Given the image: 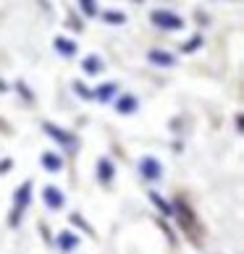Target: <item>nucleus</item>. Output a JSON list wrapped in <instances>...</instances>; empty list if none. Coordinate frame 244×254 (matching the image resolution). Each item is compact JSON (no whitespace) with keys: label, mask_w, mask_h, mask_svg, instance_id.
Here are the masks:
<instances>
[{"label":"nucleus","mask_w":244,"mask_h":254,"mask_svg":"<svg viewBox=\"0 0 244 254\" xmlns=\"http://www.w3.org/2000/svg\"><path fill=\"white\" fill-rule=\"evenodd\" d=\"M153 21L158 26H163V29H181V18L179 16H173V13H165V11H155L153 13Z\"/></svg>","instance_id":"nucleus-1"},{"label":"nucleus","mask_w":244,"mask_h":254,"mask_svg":"<svg viewBox=\"0 0 244 254\" xmlns=\"http://www.w3.org/2000/svg\"><path fill=\"white\" fill-rule=\"evenodd\" d=\"M42 196H45V202H48V204L53 207V210H61L63 202H66V196H63L58 189H55V186H48V189L42 191Z\"/></svg>","instance_id":"nucleus-2"},{"label":"nucleus","mask_w":244,"mask_h":254,"mask_svg":"<svg viewBox=\"0 0 244 254\" xmlns=\"http://www.w3.org/2000/svg\"><path fill=\"white\" fill-rule=\"evenodd\" d=\"M142 173L150 176V178H161V165H158V160L145 157V160H142Z\"/></svg>","instance_id":"nucleus-3"},{"label":"nucleus","mask_w":244,"mask_h":254,"mask_svg":"<svg viewBox=\"0 0 244 254\" xmlns=\"http://www.w3.org/2000/svg\"><path fill=\"white\" fill-rule=\"evenodd\" d=\"M147 58L158 63V65H173V55H168V53H161V50H150L147 53Z\"/></svg>","instance_id":"nucleus-4"},{"label":"nucleus","mask_w":244,"mask_h":254,"mask_svg":"<svg viewBox=\"0 0 244 254\" xmlns=\"http://www.w3.org/2000/svg\"><path fill=\"white\" fill-rule=\"evenodd\" d=\"M55 48H58V53H66V55H74V53H77V48H74L71 40H55Z\"/></svg>","instance_id":"nucleus-5"},{"label":"nucleus","mask_w":244,"mask_h":254,"mask_svg":"<svg viewBox=\"0 0 244 254\" xmlns=\"http://www.w3.org/2000/svg\"><path fill=\"white\" fill-rule=\"evenodd\" d=\"M110 176H113V165L108 160H100V178L102 181H110Z\"/></svg>","instance_id":"nucleus-6"},{"label":"nucleus","mask_w":244,"mask_h":254,"mask_svg":"<svg viewBox=\"0 0 244 254\" xmlns=\"http://www.w3.org/2000/svg\"><path fill=\"white\" fill-rule=\"evenodd\" d=\"M48 131L55 136V139H61V142H66V144H77V139L74 136H69V134H61V131H55V126H48Z\"/></svg>","instance_id":"nucleus-7"},{"label":"nucleus","mask_w":244,"mask_h":254,"mask_svg":"<svg viewBox=\"0 0 244 254\" xmlns=\"http://www.w3.org/2000/svg\"><path fill=\"white\" fill-rule=\"evenodd\" d=\"M134 105H137V102H134V97H126V100H121V102H118V113H131V110H134Z\"/></svg>","instance_id":"nucleus-8"},{"label":"nucleus","mask_w":244,"mask_h":254,"mask_svg":"<svg viewBox=\"0 0 244 254\" xmlns=\"http://www.w3.org/2000/svg\"><path fill=\"white\" fill-rule=\"evenodd\" d=\"M42 163L48 165V168H50L53 173H55V171H58V168H61V163H58V160H55L53 155H45V157H42Z\"/></svg>","instance_id":"nucleus-9"},{"label":"nucleus","mask_w":244,"mask_h":254,"mask_svg":"<svg viewBox=\"0 0 244 254\" xmlns=\"http://www.w3.org/2000/svg\"><path fill=\"white\" fill-rule=\"evenodd\" d=\"M84 65H87V71H89V73L100 71V61H97V58H87V61H84Z\"/></svg>","instance_id":"nucleus-10"},{"label":"nucleus","mask_w":244,"mask_h":254,"mask_svg":"<svg viewBox=\"0 0 244 254\" xmlns=\"http://www.w3.org/2000/svg\"><path fill=\"white\" fill-rule=\"evenodd\" d=\"M61 247H63V249L77 247V239H74V236H61Z\"/></svg>","instance_id":"nucleus-11"},{"label":"nucleus","mask_w":244,"mask_h":254,"mask_svg":"<svg viewBox=\"0 0 244 254\" xmlns=\"http://www.w3.org/2000/svg\"><path fill=\"white\" fill-rule=\"evenodd\" d=\"M113 87H116V84H105V87L100 89V97H102V100H108L110 95H113Z\"/></svg>","instance_id":"nucleus-12"},{"label":"nucleus","mask_w":244,"mask_h":254,"mask_svg":"<svg viewBox=\"0 0 244 254\" xmlns=\"http://www.w3.org/2000/svg\"><path fill=\"white\" fill-rule=\"evenodd\" d=\"M105 18H108V21H116V24H124V21H126L121 13H105Z\"/></svg>","instance_id":"nucleus-13"},{"label":"nucleus","mask_w":244,"mask_h":254,"mask_svg":"<svg viewBox=\"0 0 244 254\" xmlns=\"http://www.w3.org/2000/svg\"><path fill=\"white\" fill-rule=\"evenodd\" d=\"M81 8H87V13H89V16L95 13V5H92V0H81Z\"/></svg>","instance_id":"nucleus-14"}]
</instances>
